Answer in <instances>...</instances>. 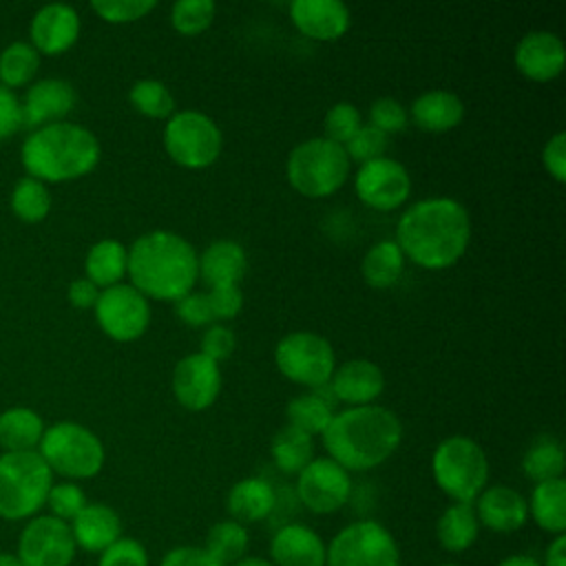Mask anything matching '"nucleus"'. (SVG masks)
<instances>
[{
    "instance_id": "1",
    "label": "nucleus",
    "mask_w": 566,
    "mask_h": 566,
    "mask_svg": "<svg viewBox=\"0 0 566 566\" xmlns=\"http://www.w3.org/2000/svg\"><path fill=\"white\" fill-rule=\"evenodd\" d=\"M469 239L467 208L451 197H427L400 214L394 241L411 263L424 270H444L460 261Z\"/></svg>"
},
{
    "instance_id": "2",
    "label": "nucleus",
    "mask_w": 566,
    "mask_h": 566,
    "mask_svg": "<svg viewBox=\"0 0 566 566\" xmlns=\"http://www.w3.org/2000/svg\"><path fill=\"white\" fill-rule=\"evenodd\" d=\"M126 274L146 298L177 301L199 279V254L177 232L150 230L128 248Z\"/></svg>"
},
{
    "instance_id": "3",
    "label": "nucleus",
    "mask_w": 566,
    "mask_h": 566,
    "mask_svg": "<svg viewBox=\"0 0 566 566\" xmlns=\"http://www.w3.org/2000/svg\"><path fill=\"white\" fill-rule=\"evenodd\" d=\"M327 458L345 471H369L394 455L402 440L398 416L380 405L347 407L321 433Z\"/></svg>"
},
{
    "instance_id": "4",
    "label": "nucleus",
    "mask_w": 566,
    "mask_h": 566,
    "mask_svg": "<svg viewBox=\"0 0 566 566\" xmlns=\"http://www.w3.org/2000/svg\"><path fill=\"white\" fill-rule=\"evenodd\" d=\"M99 153V142L88 128L55 122L35 128L24 139L20 157L29 177L57 184L88 175L97 166Z\"/></svg>"
},
{
    "instance_id": "5",
    "label": "nucleus",
    "mask_w": 566,
    "mask_h": 566,
    "mask_svg": "<svg viewBox=\"0 0 566 566\" xmlns=\"http://www.w3.org/2000/svg\"><path fill=\"white\" fill-rule=\"evenodd\" d=\"M53 471L38 451H4L0 455V517L31 520L46 504Z\"/></svg>"
},
{
    "instance_id": "6",
    "label": "nucleus",
    "mask_w": 566,
    "mask_h": 566,
    "mask_svg": "<svg viewBox=\"0 0 566 566\" xmlns=\"http://www.w3.org/2000/svg\"><path fill=\"white\" fill-rule=\"evenodd\" d=\"M352 161L345 148L325 139L310 137L292 148L285 161V175L290 186L310 199H323L334 195L349 177Z\"/></svg>"
},
{
    "instance_id": "7",
    "label": "nucleus",
    "mask_w": 566,
    "mask_h": 566,
    "mask_svg": "<svg viewBox=\"0 0 566 566\" xmlns=\"http://www.w3.org/2000/svg\"><path fill=\"white\" fill-rule=\"evenodd\" d=\"M431 473L438 489L453 502L473 504L486 489L489 460L473 438L449 436L433 449Z\"/></svg>"
},
{
    "instance_id": "8",
    "label": "nucleus",
    "mask_w": 566,
    "mask_h": 566,
    "mask_svg": "<svg viewBox=\"0 0 566 566\" xmlns=\"http://www.w3.org/2000/svg\"><path fill=\"white\" fill-rule=\"evenodd\" d=\"M38 453L53 473H60L71 482L97 475L106 460L102 440L84 424L71 420L44 429Z\"/></svg>"
},
{
    "instance_id": "9",
    "label": "nucleus",
    "mask_w": 566,
    "mask_h": 566,
    "mask_svg": "<svg viewBox=\"0 0 566 566\" xmlns=\"http://www.w3.org/2000/svg\"><path fill=\"white\" fill-rule=\"evenodd\" d=\"M164 148L177 166L201 170L219 159L223 135L210 115L190 108L177 111L164 126Z\"/></svg>"
},
{
    "instance_id": "10",
    "label": "nucleus",
    "mask_w": 566,
    "mask_h": 566,
    "mask_svg": "<svg viewBox=\"0 0 566 566\" xmlns=\"http://www.w3.org/2000/svg\"><path fill=\"white\" fill-rule=\"evenodd\" d=\"M325 566H400V548L385 524L356 520L332 537Z\"/></svg>"
},
{
    "instance_id": "11",
    "label": "nucleus",
    "mask_w": 566,
    "mask_h": 566,
    "mask_svg": "<svg viewBox=\"0 0 566 566\" xmlns=\"http://www.w3.org/2000/svg\"><path fill=\"white\" fill-rule=\"evenodd\" d=\"M274 363L292 382L318 389L329 382L336 369V354L325 336L301 329L276 343Z\"/></svg>"
},
{
    "instance_id": "12",
    "label": "nucleus",
    "mask_w": 566,
    "mask_h": 566,
    "mask_svg": "<svg viewBox=\"0 0 566 566\" xmlns=\"http://www.w3.org/2000/svg\"><path fill=\"white\" fill-rule=\"evenodd\" d=\"M93 310L102 332L117 343L137 340L150 323L148 298L130 283H117L102 290Z\"/></svg>"
},
{
    "instance_id": "13",
    "label": "nucleus",
    "mask_w": 566,
    "mask_h": 566,
    "mask_svg": "<svg viewBox=\"0 0 566 566\" xmlns=\"http://www.w3.org/2000/svg\"><path fill=\"white\" fill-rule=\"evenodd\" d=\"M75 553L71 526L49 513L27 520L15 548L22 566H71Z\"/></svg>"
},
{
    "instance_id": "14",
    "label": "nucleus",
    "mask_w": 566,
    "mask_h": 566,
    "mask_svg": "<svg viewBox=\"0 0 566 566\" xmlns=\"http://www.w3.org/2000/svg\"><path fill=\"white\" fill-rule=\"evenodd\" d=\"M298 502L316 513L329 515L343 509L352 497V478L332 458H314L305 469L296 473Z\"/></svg>"
},
{
    "instance_id": "15",
    "label": "nucleus",
    "mask_w": 566,
    "mask_h": 566,
    "mask_svg": "<svg viewBox=\"0 0 566 566\" xmlns=\"http://www.w3.org/2000/svg\"><path fill=\"white\" fill-rule=\"evenodd\" d=\"M354 190L367 208L389 212L407 201L411 192V177L400 161L378 157L358 166L354 175Z\"/></svg>"
},
{
    "instance_id": "16",
    "label": "nucleus",
    "mask_w": 566,
    "mask_h": 566,
    "mask_svg": "<svg viewBox=\"0 0 566 566\" xmlns=\"http://www.w3.org/2000/svg\"><path fill=\"white\" fill-rule=\"evenodd\" d=\"M221 391L219 363L201 352L184 356L172 369V394L188 411H203L212 407Z\"/></svg>"
},
{
    "instance_id": "17",
    "label": "nucleus",
    "mask_w": 566,
    "mask_h": 566,
    "mask_svg": "<svg viewBox=\"0 0 566 566\" xmlns=\"http://www.w3.org/2000/svg\"><path fill=\"white\" fill-rule=\"evenodd\" d=\"M517 71L533 82L555 80L564 71L566 49L553 31H528L513 53Z\"/></svg>"
},
{
    "instance_id": "18",
    "label": "nucleus",
    "mask_w": 566,
    "mask_h": 566,
    "mask_svg": "<svg viewBox=\"0 0 566 566\" xmlns=\"http://www.w3.org/2000/svg\"><path fill=\"white\" fill-rule=\"evenodd\" d=\"M75 88L66 80L46 77L35 82L22 104V128H40L46 124L62 122L75 106Z\"/></svg>"
},
{
    "instance_id": "19",
    "label": "nucleus",
    "mask_w": 566,
    "mask_h": 566,
    "mask_svg": "<svg viewBox=\"0 0 566 566\" xmlns=\"http://www.w3.org/2000/svg\"><path fill=\"white\" fill-rule=\"evenodd\" d=\"M80 35V15L71 4H44L31 20V46L44 55L69 51Z\"/></svg>"
},
{
    "instance_id": "20",
    "label": "nucleus",
    "mask_w": 566,
    "mask_h": 566,
    "mask_svg": "<svg viewBox=\"0 0 566 566\" xmlns=\"http://www.w3.org/2000/svg\"><path fill=\"white\" fill-rule=\"evenodd\" d=\"M480 526L493 533H513L528 522L526 497L506 484L486 486L473 502Z\"/></svg>"
},
{
    "instance_id": "21",
    "label": "nucleus",
    "mask_w": 566,
    "mask_h": 566,
    "mask_svg": "<svg viewBox=\"0 0 566 566\" xmlns=\"http://www.w3.org/2000/svg\"><path fill=\"white\" fill-rule=\"evenodd\" d=\"M290 18L303 35L318 42L338 40L352 22L347 4L340 0H294Z\"/></svg>"
},
{
    "instance_id": "22",
    "label": "nucleus",
    "mask_w": 566,
    "mask_h": 566,
    "mask_svg": "<svg viewBox=\"0 0 566 566\" xmlns=\"http://www.w3.org/2000/svg\"><path fill=\"white\" fill-rule=\"evenodd\" d=\"M325 555L323 537L298 522L279 526L270 539V562L274 566H325Z\"/></svg>"
},
{
    "instance_id": "23",
    "label": "nucleus",
    "mask_w": 566,
    "mask_h": 566,
    "mask_svg": "<svg viewBox=\"0 0 566 566\" xmlns=\"http://www.w3.org/2000/svg\"><path fill=\"white\" fill-rule=\"evenodd\" d=\"M382 389L385 374L376 363L367 358H354L338 365L329 378L332 396L349 407L374 405Z\"/></svg>"
},
{
    "instance_id": "24",
    "label": "nucleus",
    "mask_w": 566,
    "mask_h": 566,
    "mask_svg": "<svg viewBox=\"0 0 566 566\" xmlns=\"http://www.w3.org/2000/svg\"><path fill=\"white\" fill-rule=\"evenodd\" d=\"M71 535L77 548L102 553L122 537L119 513L104 502H88L71 522Z\"/></svg>"
},
{
    "instance_id": "25",
    "label": "nucleus",
    "mask_w": 566,
    "mask_h": 566,
    "mask_svg": "<svg viewBox=\"0 0 566 566\" xmlns=\"http://www.w3.org/2000/svg\"><path fill=\"white\" fill-rule=\"evenodd\" d=\"M248 270V254L232 239H217L199 254V276L210 287L239 285Z\"/></svg>"
},
{
    "instance_id": "26",
    "label": "nucleus",
    "mask_w": 566,
    "mask_h": 566,
    "mask_svg": "<svg viewBox=\"0 0 566 566\" xmlns=\"http://www.w3.org/2000/svg\"><path fill=\"white\" fill-rule=\"evenodd\" d=\"M226 509L230 513V520L239 524H254L272 515L276 509V493L272 484L263 478H243L239 480L228 497Z\"/></svg>"
},
{
    "instance_id": "27",
    "label": "nucleus",
    "mask_w": 566,
    "mask_h": 566,
    "mask_svg": "<svg viewBox=\"0 0 566 566\" xmlns=\"http://www.w3.org/2000/svg\"><path fill=\"white\" fill-rule=\"evenodd\" d=\"M409 115L413 124L429 133H444L455 128L464 117L462 99L451 91H427L411 102Z\"/></svg>"
},
{
    "instance_id": "28",
    "label": "nucleus",
    "mask_w": 566,
    "mask_h": 566,
    "mask_svg": "<svg viewBox=\"0 0 566 566\" xmlns=\"http://www.w3.org/2000/svg\"><path fill=\"white\" fill-rule=\"evenodd\" d=\"M528 502V517L548 535L566 531V482L564 478L537 482Z\"/></svg>"
},
{
    "instance_id": "29",
    "label": "nucleus",
    "mask_w": 566,
    "mask_h": 566,
    "mask_svg": "<svg viewBox=\"0 0 566 566\" xmlns=\"http://www.w3.org/2000/svg\"><path fill=\"white\" fill-rule=\"evenodd\" d=\"M480 533V522L473 504L453 502L436 522V539L447 553L469 551Z\"/></svg>"
},
{
    "instance_id": "30",
    "label": "nucleus",
    "mask_w": 566,
    "mask_h": 566,
    "mask_svg": "<svg viewBox=\"0 0 566 566\" xmlns=\"http://www.w3.org/2000/svg\"><path fill=\"white\" fill-rule=\"evenodd\" d=\"M126 265H128V248L117 239H102L91 245L84 270L91 283L106 290L111 285H117L124 279Z\"/></svg>"
},
{
    "instance_id": "31",
    "label": "nucleus",
    "mask_w": 566,
    "mask_h": 566,
    "mask_svg": "<svg viewBox=\"0 0 566 566\" xmlns=\"http://www.w3.org/2000/svg\"><path fill=\"white\" fill-rule=\"evenodd\" d=\"M44 433L42 418L27 407H13L0 413V447L4 451H38Z\"/></svg>"
},
{
    "instance_id": "32",
    "label": "nucleus",
    "mask_w": 566,
    "mask_h": 566,
    "mask_svg": "<svg viewBox=\"0 0 566 566\" xmlns=\"http://www.w3.org/2000/svg\"><path fill=\"white\" fill-rule=\"evenodd\" d=\"M402 270H405V254L400 252L394 239H382L374 243L360 263L365 283L378 290L391 287L400 279Z\"/></svg>"
},
{
    "instance_id": "33",
    "label": "nucleus",
    "mask_w": 566,
    "mask_h": 566,
    "mask_svg": "<svg viewBox=\"0 0 566 566\" xmlns=\"http://www.w3.org/2000/svg\"><path fill=\"white\" fill-rule=\"evenodd\" d=\"M270 453L279 471L296 475L314 460V440L305 431L285 424L272 438Z\"/></svg>"
},
{
    "instance_id": "34",
    "label": "nucleus",
    "mask_w": 566,
    "mask_h": 566,
    "mask_svg": "<svg viewBox=\"0 0 566 566\" xmlns=\"http://www.w3.org/2000/svg\"><path fill=\"white\" fill-rule=\"evenodd\" d=\"M334 413L336 411L332 407V400L318 391H310V394H301V396L292 398L285 409L287 424L305 431L312 438L327 429Z\"/></svg>"
},
{
    "instance_id": "35",
    "label": "nucleus",
    "mask_w": 566,
    "mask_h": 566,
    "mask_svg": "<svg viewBox=\"0 0 566 566\" xmlns=\"http://www.w3.org/2000/svg\"><path fill=\"white\" fill-rule=\"evenodd\" d=\"M250 535L248 528L234 520H221L210 526L203 548L223 566H232L248 555Z\"/></svg>"
},
{
    "instance_id": "36",
    "label": "nucleus",
    "mask_w": 566,
    "mask_h": 566,
    "mask_svg": "<svg viewBox=\"0 0 566 566\" xmlns=\"http://www.w3.org/2000/svg\"><path fill=\"white\" fill-rule=\"evenodd\" d=\"M564 464H566L564 449H562L559 440H555V438L535 440L524 451V458H522V471L535 484L562 478Z\"/></svg>"
},
{
    "instance_id": "37",
    "label": "nucleus",
    "mask_w": 566,
    "mask_h": 566,
    "mask_svg": "<svg viewBox=\"0 0 566 566\" xmlns=\"http://www.w3.org/2000/svg\"><path fill=\"white\" fill-rule=\"evenodd\" d=\"M40 66V53L27 42H13L0 53V82L2 86L18 88L31 82Z\"/></svg>"
},
{
    "instance_id": "38",
    "label": "nucleus",
    "mask_w": 566,
    "mask_h": 566,
    "mask_svg": "<svg viewBox=\"0 0 566 566\" xmlns=\"http://www.w3.org/2000/svg\"><path fill=\"white\" fill-rule=\"evenodd\" d=\"M137 113L150 119H166L175 113V97L159 80H137L128 93Z\"/></svg>"
},
{
    "instance_id": "39",
    "label": "nucleus",
    "mask_w": 566,
    "mask_h": 566,
    "mask_svg": "<svg viewBox=\"0 0 566 566\" xmlns=\"http://www.w3.org/2000/svg\"><path fill=\"white\" fill-rule=\"evenodd\" d=\"M11 208L15 217L27 223L42 221L51 210V195L46 190V184L33 177H22L13 188Z\"/></svg>"
},
{
    "instance_id": "40",
    "label": "nucleus",
    "mask_w": 566,
    "mask_h": 566,
    "mask_svg": "<svg viewBox=\"0 0 566 566\" xmlns=\"http://www.w3.org/2000/svg\"><path fill=\"white\" fill-rule=\"evenodd\" d=\"M212 0H179L170 7V24L181 35H199L214 20Z\"/></svg>"
},
{
    "instance_id": "41",
    "label": "nucleus",
    "mask_w": 566,
    "mask_h": 566,
    "mask_svg": "<svg viewBox=\"0 0 566 566\" xmlns=\"http://www.w3.org/2000/svg\"><path fill=\"white\" fill-rule=\"evenodd\" d=\"M360 126H363V117H360L358 108L352 102L332 104L329 111L325 113V119H323L325 139H329L338 146H345Z\"/></svg>"
},
{
    "instance_id": "42",
    "label": "nucleus",
    "mask_w": 566,
    "mask_h": 566,
    "mask_svg": "<svg viewBox=\"0 0 566 566\" xmlns=\"http://www.w3.org/2000/svg\"><path fill=\"white\" fill-rule=\"evenodd\" d=\"M86 504L88 502H86V495L80 489V484L66 480V482H57L51 486L44 506H49V515L69 524Z\"/></svg>"
},
{
    "instance_id": "43",
    "label": "nucleus",
    "mask_w": 566,
    "mask_h": 566,
    "mask_svg": "<svg viewBox=\"0 0 566 566\" xmlns=\"http://www.w3.org/2000/svg\"><path fill=\"white\" fill-rule=\"evenodd\" d=\"M387 144L389 142H387V135L382 130L374 128L371 124H363L343 148H345V155L349 157V161H356L360 166V164H367L371 159L385 157Z\"/></svg>"
},
{
    "instance_id": "44",
    "label": "nucleus",
    "mask_w": 566,
    "mask_h": 566,
    "mask_svg": "<svg viewBox=\"0 0 566 566\" xmlns=\"http://www.w3.org/2000/svg\"><path fill=\"white\" fill-rule=\"evenodd\" d=\"M93 11L113 24H124V22H135L146 18L157 2L155 0H93L91 2Z\"/></svg>"
},
{
    "instance_id": "45",
    "label": "nucleus",
    "mask_w": 566,
    "mask_h": 566,
    "mask_svg": "<svg viewBox=\"0 0 566 566\" xmlns=\"http://www.w3.org/2000/svg\"><path fill=\"white\" fill-rule=\"evenodd\" d=\"M97 566H150V557L139 539L122 535L99 553Z\"/></svg>"
},
{
    "instance_id": "46",
    "label": "nucleus",
    "mask_w": 566,
    "mask_h": 566,
    "mask_svg": "<svg viewBox=\"0 0 566 566\" xmlns=\"http://www.w3.org/2000/svg\"><path fill=\"white\" fill-rule=\"evenodd\" d=\"M369 124L387 137L391 133H400L407 126V108L394 97H378L369 106Z\"/></svg>"
},
{
    "instance_id": "47",
    "label": "nucleus",
    "mask_w": 566,
    "mask_h": 566,
    "mask_svg": "<svg viewBox=\"0 0 566 566\" xmlns=\"http://www.w3.org/2000/svg\"><path fill=\"white\" fill-rule=\"evenodd\" d=\"M206 296H208V305H210L214 321H230L243 307V294H241L239 285L210 287V292H206Z\"/></svg>"
},
{
    "instance_id": "48",
    "label": "nucleus",
    "mask_w": 566,
    "mask_h": 566,
    "mask_svg": "<svg viewBox=\"0 0 566 566\" xmlns=\"http://www.w3.org/2000/svg\"><path fill=\"white\" fill-rule=\"evenodd\" d=\"M175 314L190 327L212 325V312L208 305V296L203 292H188L175 301Z\"/></svg>"
},
{
    "instance_id": "49",
    "label": "nucleus",
    "mask_w": 566,
    "mask_h": 566,
    "mask_svg": "<svg viewBox=\"0 0 566 566\" xmlns=\"http://www.w3.org/2000/svg\"><path fill=\"white\" fill-rule=\"evenodd\" d=\"M234 345H237V340H234L232 329L221 323L208 325V329L201 336V354L212 358L214 363L226 360L234 352Z\"/></svg>"
},
{
    "instance_id": "50",
    "label": "nucleus",
    "mask_w": 566,
    "mask_h": 566,
    "mask_svg": "<svg viewBox=\"0 0 566 566\" xmlns=\"http://www.w3.org/2000/svg\"><path fill=\"white\" fill-rule=\"evenodd\" d=\"M544 170L559 184L566 181V133H555L542 148Z\"/></svg>"
},
{
    "instance_id": "51",
    "label": "nucleus",
    "mask_w": 566,
    "mask_h": 566,
    "mask_svg": "<svg viewBox=\"0 0 566 566\" xmlns=\"http://www.w3.org/2000/svg\"><path fill=\"white\" fill-rule=\"evenodd\" d=\"M20 128H22V104L13 95V91L0 84V139L11 137Z\"/></svg>"
},
{
    "instance_id": "52",
    "label": "nucleus",
    "mask_w": 566,
    "mask_h": 566,
    "mask_svg": "<svg viewBox=\"0 0 566 566\" xmlns=\"http://www.w3.org/2000/svg\"><path fill=\"white\" fill-rule=\"evenodd\" d=\"M159 566H223L203 546H175L170 548Z\"/></svg>"
},
{
    "instance_id": "53",
    "label": "nucleus",
    "mask_w": 566,
    "mask_h": 566,
    "mask_svg": "<svg viewBox=\"0 0 566 566\" xmlns=\"http://www.w3.org/2000/svg\"><path fill=\"white\" fill-rule=\"evenodd\" d=\"M97 296H99V287L95 283H91L86 276L75 279L69 287V301H71L73 307H80V310L95 307Z\"/></svg>"
},
{
    "instance_id": "54",
    "label": "nucleus",
    "mask_w": 566,
    "mask_h": 566,
    "mask_svg": "<svg viewBox=\"0 0 566 566\" xmlns=\"http://www.w3.org/2000/svg\"><path fill=\"white\" fill-rule=\"evenodd\" d=\"M542 566H566V535H555L548 542Z\"/></svg>"
},
{
    "instance_id": "55",
    "label": "nucleus",
    "mask_w": 566,
    "mask_h": 566,
    "mask_svg": "<svg viewBox=\"0 0 566 566\" xmlns=\"http://www.w3.org/2000/svg\"><path fill=\"white\" fill-rule=\"evenodd\" d=\"M497 566H542V564L533 555L513 553V555H506Z\"/></svg>"
},
{
    "instance_id": "56",
    "label": "nucleus",
    "mask_w": 566,
    "mask_h": 566,
    "mask_svg": "<svg viewBox=\"0 0 566 566\" xmlns=\"http://www.w3.org/2000/svg\"><path fill=\"white\" fill-rule=\"evenodd\" d=\"M232 566H274V564L265 557H259V555H245L239 562H234Z\"/></svg>"
},
{
    "instance_id": "57",
    "label": "nucleus",
    "mask_w": 566,
    "mask_h": 566,
    "mask_svg": "<svg viewBox=\"0 0 566 566\" xmlns=\"http://www.w3.org/2000/svg\"><path fill=\"white\" fill-rule=\"evenodd\" d=\"M0 566H22V564H20V559H18L15 553L2 551V553H0Z\"/></svg>"
},
{
    "instance_id": "58",
    "label": "nucleus",
    "mask_w": 566,
    "mask_h": 566,
    "mask_svg": "<svg viewBox=\"0 0 566 566\" xmlns=\"http://www.w3.org/2000/svg\"><path fill=\"white\" fill-rule=\"evenodd\" d=\"M438 566H460V564H451V562H447V564H438Z\"/></svg>"
}]
</instances>
